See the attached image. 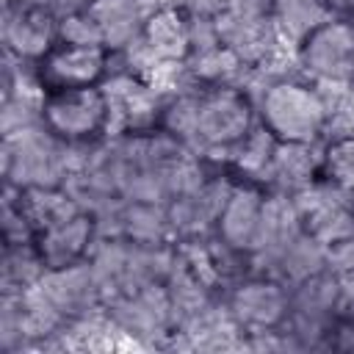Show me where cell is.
I'll use <instances>...</instances> for the list:
<instances>
[{
	"label": "cell",
	"mask_w": 354,
	"mask_h": 354,
	"mask_svg": "<svg viewBox=\"0 0 354 354\" xmlns=\"http://www.w3.org/2000/svg\"><path fill=\"white\" fill-rule=\"evenodd\" d=\"M266 202L249 185H235L218 207L216 230L224 246L235 252H249L260 243L266 230Z\"/></svg>",
	"instance_id": "obj_7"
},
{
	"label": "cell",
	"mask_w": 354,
	"mask_h": 354,
	"mask_svg": "<svg viewBox=\"0 0 354 354\" xmlns=\"http://www.w3.org/2000/svg\"><path fill=\"white\" fill-rule=\"evenodd\" d=\"M260 127H266L277 144H313L329 119L324 97L299 80H277L263 91L260 100Z\"/></svg>",
	"instance_id": "obj_1"
},
{
	"label": "cell",
	"mask_w": 354,
	"mask_h": 354,
	"mask_svg": "<svg viewBox=\"0 0 354 354\" xmlns=\"http://www.w3.org/2000/svg\"><path fill=\"white\" fill-rule=\"evenodd\" d=\"M111 111L113 102L102 86L44 91L39 108L44 130L66 144H86L100 138L108 130Z\"/></svg>",
	"instance_id": "obj_2"
},
{
	"label": "cell",
	"mask_w": 354,
	"mask_h": 354,
	"mask_svg": "<svg viewBox=\"0 0 354 354\" xmlns=\"http://www.w3.org/2000/svg\"><path fill=\"white\" fill-rule=\"evenodd\" d=\"M88 241H91V218L77 210L75 216L36 232L30 246L41 268L61 271V268H75L80 263V257L88 249Z\"/></svg>",
	"instance_id": "obj_9"
},
{
	"label": "cell",
	"mask_w": 354,
	"mask_h": 354,
	"mask_svg": "<svg viewBox=\"0 0 354 354\" xmlns=\"http://www.w3.org/2000/svg\"><path fill=\"white\" fill-rule=\"evenodd\" d=\"M321 174L332 185L354 191V136H340L326 144L321 155Z\"/></svg>",
	"instance_id": "obj_14"
},
{
	"label": "cell",
	"mask_w": 354,
	"mask_h": 354,
	"mask_svg": "<svg viewBox=\"0 0 354 354\" xmlns=\"http://www.w3.org/2000/svg\"><path fill=\"white\" fill-rule=\"evenodd\" d=\"M83 11L94 22V28L108 50L133 44V39L141 36V28L147 19L141 14L138 0H88L83 6Z\"/></svg>",
	"instance_id": "obj_11"
},
{
	"label": "cell",
	"mask_w": 354,
	"mask_h": 354,
	"mask_svg": "<svg viewBox=\"0 0 354 354\" xmlns=\"http://www.w3.org/2000/svg\"><path fill=\"white\" fill-rule=\"evenodd\" d=\"M138 39L149 47L152 55L163 61H183L194 50V25L188 22L185 11L166 6L144 19Z\"/></svg>",
	"instance_id": "obj_10"
},
{
	"label": "cell",
	"mask_w": 354,
	"mask_h": 354,
	"mask_svg": "<svg viewBox=\"0 0 354 354\" xmlns=\"http://www.w3.org/2000/svg\"><path fill=\"white\" fill-rule=\"evenodd\" d=\"M304 69L329 83L354 80V19L332 17L304 36L299 44Z\"/></svg>",
	"instance_id": "obj_5"
},
{
	"label": "cell",
	"mask_w": 354,
	"mask_h": 354,
	"mask_svg": "<svg viewBox=\"0 0 354 354\" xmlns=\"http://www.w3.org/2000/svg\"><path fill=\"white\" fill-rule=\"evenodd\" d=\"M348 11H351V19H354V0H348Z\"/></svg>",
	"instance_id": "obj_15"
},
{
	"label": "cell",
	"mask_w": 354,
	"mask_h": 354,
	"mask_svg": "<svg viewBox=\"0 0 354 354\" xmlns=\"http://www.w3.org/2000/svg\"><path fill=\"white\" fill-rule=\"evenodd\" d=\"M3 39L14 55L36 64L61 39V19L50 6L33 0H11L6 3Z\"/></svg>",
	"instance_id": "obj_6"
},
{
	"label": "cell",
	"mask_w": 354,
	"mask_h": 354,
	"mask_svg": "<svg viewBox=\"0 0 354 354\" xmlns=\"http://www.w3.org/2000/svg\"><path fill=\"white\" fill-rule=\"evenodd\" d=\"M254 130V111L243 91L213 86L194 97V136L207 147H238Z\"/></svg>",
	"instance_id": "obj_3"
},
{
	"label": "cell",
	"mask_w": 354,
	"mask_h": 354,
	"mask_svg": "<svg viewBox=\"0 0 354 354\" xmlns=\"http://www.w3.org/2000/svg\"><path fill=\"white\" fill-rule=\"evenodd\" d=\"M108 61H111V50L102 44H80V41L58 39L36 61V77L44 91L100 86L102 77L108 75Z\"/></svg>",
	"instance_id": "obj_4"
},
{
	"label": "cell",
	"mask_w": 354,
	"mask_h": 354,
	"mask_svg": "<svg viewBox=\"0 0 354 354\" xmlns=\"http://www.w3.org/2000/svg\"><path fill=\"white\" fill-rule=\"evenodd\" d=\"M290 310V299L285 288L274 279H246L230 296L232 318L252 332L277 329Z\"/></svg>",
	"instance_id": "obj_8"
},
{
	"label": "cell",
	"mask_w": 354,
	"mask_h": 354,
	"mask_svg": "<svg viewBox=\"0 0 354 354\" xmlns=\"http://www.w3.org/2000/svg\"><path fill=\"white\" fill-rule=\"evenodd\" d=\"M277 28L296 41V47L304 41L310 30H315L321 22L332 19V6L326 0H274L271 3Z\"/></svg>",
	"instance_id": "obj_13"
},
{
	"label": "cell",
	"mask_w": 354,
	"mask_h": 354,
	"mask_svg": "<svg viewBox=\"0 0 354 354\" xmlns=\"http://www.w3.org/2000/svg\"><path fill=\"white\" fill-rule=\"evenodd\" d=\"M22 196L25 199H19V221L28 227L30 241L36 232L77 213V207L69 202V196H64L53 188H25Z\"/></svg>",
	"instance_id": "obj_12"
}]
</instances>
